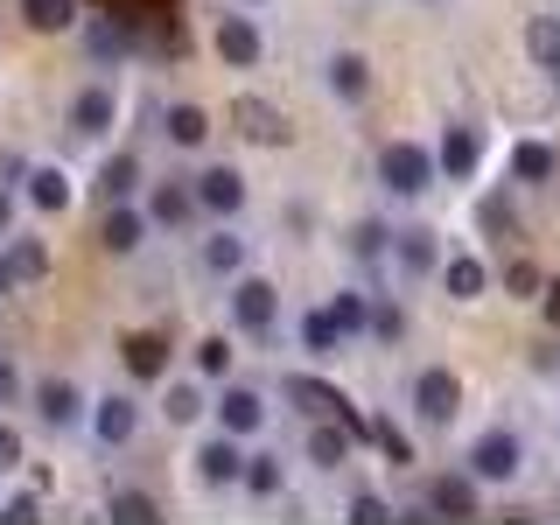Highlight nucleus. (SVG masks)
Wrapping results in <instances>:
<instances>
[{
    "mask_svg": "<svg viewBox=\"0 0 560 525\" xmlns=\"http://www.w3.org/2000/svg\"><path fill=\"white\" fill-rule=\"evenodd\" d=\"M385 245H393V232H385V224H358V253H364V259H378Z\"/></svg>",
    "mask_w": 560,
    "mask_h": 525,
    "instance_id": "obj_39",
    "label": "nucleus"
},
{
    "mask_svg": "<svg viewBox=\"0 0 560 525\" xmlns=\"http://www.w3.org/2000/svg\"><path fill=\"white\" fill-rule=\"evenodd\" d=\"M238 483L253 490V498H280V483H288V469H280V455H273V448H259V455H245Z\"/></svg>",
    "mask_w": 560,
    "mask_h": 525,
    "instance_id": "obj_16",
    "label": "nucleus"
},
{
    "mask_svg": "<svg viewBox=\"0 0 560 525\" xmlns=\"http://www.w3.org/2000/svg\"><path fill=\"white\" fill-rule=\"evenodd\" d=\"M8 224H14V197L0 189V238H8Z\"/></svg>",
    "mask_w": 560,
    "mask_h": 525,
    "instance_id": "obj_45",
    "label": "nucleus"
},
{
    "mask_svg": "<svg viewBox=\"0 0 560 525\" xmlns=\"http://www.w3.org/2000/svg\"><path fill=\"white\" fill-rule=\"evenodd\" d=\"M308 463H315V469H337V463H343V428L308 420Z\"/></svg>",
    "mask_w": 560,
    "mask_h": 525,
    "instance_id": "obj_25",
    "label": "nucleus"
},
{
    "mask_svg": "<svg viewBox=\"0 0 560 525\" xmlns=\"http://www.w3.org/2000/svg\"><path fill=\"white\" fill-rule=\"evenodd\" d=\"M162 127H168V140H175V148H203V140H210V119H203V105H168V119H162Z\"/></svg>",
    "mask_w": 560,
    "mask_h": 525,
    "instance_id": "obj_20",
    "label": "nucleus"
},
{
    "mask_svg": "<svg viewBox=\"0 0 560 525\" xmlns=\"http://www.w3.org/2000/svg\"><path fill=\"white\" fill-rule=\"evenodd\" d=\"M245 267V238L238 232H210L203 238V273H238Z\"/></svg>",
    "mask_w": 560,
    "mask_h": 525,
    "instance_id": "obj_22",
    "label": "nucleus"
},
{
    "mask_svg": "<svg viewBox=\"0 0 560 525\" xmlns=\"http://www.w3.org/2000/svg\"><path fill=\"white\" fill-rule=\"evenodd\" d=\"M455 407H463V385H455V372L428 364V372L413 378V413H420V420H434V428H448Z\"/></svg>",
    "mask_w": 560,
    "mask_h": 525,
    "instance_id": "obj_3",
    "label": "nucleus"
},
{
    "mask_svg": "<svg viewBox=\"0 0 560 525\" xmlns=\"http://www.w3.org/2000/svg\"><path fill=\"white\" fill-rule=\"evenodd\" d=\"M288 393H294V399H302V407H308L315 420H323V413H343V399H337V393H329V385H315V378H288Z\"/></svg>",
    "mask_w": 560,
    "mask_h": 525,
    "instance_id": "obj_32",
    "label": "nucleus"
},
{
    "mask_svg": "<svg viewBox=\"0 0 560 525\" xmlns=\"http://www.w3.org/2000/svg\"><path fill=\"white\" fill-rule=\"evenodd\" d=\"M448 294H455V302H477V294L490 288V267H483V259H448Z\"/></svg>",
    "mask_w": 560,
    "mask_h": 525,
    "instance_id": "obj_23",
    "label": "nucleus"
},
{
    "mask_svg": "<svg viewBox=\"0 0 560 525\" xmlns=\"http://www.w3.org/2000/svg\"><path fill=\"white\" fill-rule=\"evenodd\" d=\"M238 119H245V133H253V140H273V148L288 140V127H280V113H273V105H253V98H238Z\"/></svg>",
    "mask_w": 560,
    "mask_h": 525,
    "instance_id": "obj_28",
    "label": "nucleus"
},
{
    "mask_svg": "<svg viewBox=\"0 0 560 525\" xmlns=\"http://www.w3.org/2000/svg\"><path fill=\"white\" fill-rule=\"evenodd\" d=\"M218 57L238 63V70H253L259 57H267V35H259L253 14H218Z\"/></svg>",
    "mask_w": 560,
    "mask_h": 525,
    "instance_id": "obj_6",
    "label": "nucleus"
},
{
    "mask_svg": "<svg viewBox=\"0 0 560 525\" xmlns=\"http://www.w3.org/2000/svg\"><path fill=\"white\" fill-rule=\"evenodd\" d=\"M323 78H329V92H337L343 105L372 98V57H358V49H337V57L323 63Z\"/></svg>",
    "mask_w": 560,
    "mask_h": 525,
    "instance_id": "obj_9",
    "label": "nucleus"
},
{
    "mask_svg": "<svg viewBox=\"0 0 560 525\" xmlns=\"http://www.w3.org/2000/svg\"><path fill=\"white\" fill-rule=\"evenodd\" d=\"M14 469H22V434L0 420V477H14Z\"/></svg>",
    "mask_w": 560,
    "mask_h": 525,
    "instance_id": "obj_38",
    "label": "nucleus"
},
{
    "mask_svg": "<svg viewBox=\"0 0 560 525\" xmlns=\"http://www.w3.org/2000/svg\"><path fill=\"white\" fill-rule=\"evenodd\" d=\"M0 518H35V498H28V490H14V498H8V512H0Z\"/></svg>",
    "mask_w": 560,
    "mask_h": 525,
    "instance_id": "obj_44",
    "label": "nucleus"
},
{
    "mask_svg": "<svg viewBox=\"0 0 560 525\" xmlns=\"http://www.w3.org/2000/svg\"><path fill=\"white\" fill-rule=\"evenodd\" d=\"M119 43H127L119 22H92V49H98V57H119Z\"/></svg>",
    "mask_w": 560,
    "mask_h": 525,
    "instance_id": "obj_40",
    "label": "nucleus"
},
{
    "mask_svg": "<svg viewBox=\"0 0 560 525\" xmlns=\"http://www.w3.org/2000/svg\"><path fill=\"white\" fill-rule=\"evenodd\" d=\"M8 267H14V280H43V273H49V253H43L35 238H14V245H8Z\"/></svg>",
    "mask_w": 560,
    "mask_h": 525,
    "instance_id": "obj_31",
    "label": "nucleus"
},
{
    "mask_svg": "<svg viewBox=\"0 0 560 525\" xmlns=\"http://www.w3.org/2000/svg\"><path fill=\"white\" fill-rule=\"evenodd\" d=\"M434 175H442V162H434L420 140H393V148L378 154V183L393 189V197H428Z\"/></svg>",
    "mask_w": 560,
    "mask_h": 525,
    "instance_id": "obj_1",
    "label": "nucleus"
},
{
    "mask_svg": "<svg viewBox=\"0 0 560 525\" xmlns=\"http://www.w3.org/2000/svg\"><path fill=\"white\" fill-rule=\"evenodd\" d=\"M350 518H358V525H378V518H393V504H385L378 490H358V498H350Z\"/></svg>",
    "mask_w": 560,
    "mask_h": 525,
    "instance_id": "obj_36",
    "label": "nucleus"
},
{
    "mask_svg": "<svg viewBox=\"0 0 560 525\" xmlns=\"http://www.w3.org/2000/svg\"><path fill=\"white\" fill-rule=\"evenodd\" d=\"M189 210H197L189 183H154V197H148V224H189Z\"/></svg>",
    "mask_w": 560,
    "mask_h": 525,
    "instance_id": "obj_15",
    "label": "nucleus"
},
{
    "mask_svg": "<svg viewBox=\"0 0 560 525\" xmlns=\"http://www.w3.org/2000/svg\"><path fill=\"white\" fill-rule=\"evenodd\" d=\"M434 259H442V253H434L428 232H407V238H399V273H434Z\"/></svg>",
    "mask_w": 560,
    "mask_h": 525,
    "instance_id": "obj_30",
    "label": "nucleus"
},
{
    "mask_svg": "<svg viewBox=\"0 0 560 525\" xmlns=\"http://www.w3.org/2000/svg\"><path fill=\"white\" fill-rule=\"evenodd\" d=\"M428 504L442 518H469V512H477V483H469V469H463V477H434L428 483Z\"/></svg>",
    "mask_w": 560,
    "mask_h": 525,
    "instance_id": "obj_12",
    "label": "nucleus"
},
{
    "mask_svg": "<svg viewBox=\"0 0 560 525\" xmlns=\"http://www.w3.org/2000/svg\"><path fill=\"white\" fill-rule=\"evenodd\" d=\"M70 119H78V133H84V140H92V133H105V127H113V92H98V84H92V92H78V105H70Z\"/></svg>",
    "mask_w": 560,
    "mask_h": 525,
    "instance_id": "obj_21",
    "label": "nucleus"
},
{
    "mask_svg": "<svg viewBox=\"0 0 560 525\" xmlns=\"http://www.w3.org/2000/svg\"><path fill=\"white\" fill-rule=\"evenodd\" d=\"M232 323H238V329H253V337H267V329L280 323V294H273V280H238V288H232Z\"/></svg>",
    "mask_w": 560,
    "mask_h": 525,
    "instance_id": "obj_4",
    "label": "nucleus"
},
{
    "mask_svg": "<svg viewBox=\"0 0 560 525\" xmlns=\"http://www.w3.org/2000/svg\"><path fill=\"white\" fill-rule=\"evenodd\" d=\"M35 413H43V428H78V420H84V393L70 378H43V385H35Z\"/></svg>",
    "mask_w": 560,
    "mask_h": 525,
    "instance_id": "obj_10",
    "label": "nucleus"
},
{
    "mask_svg": "<svg viewBox=\"0 0 560 525\" xmlns=\"http://www.w3.org/2000/svg\"><path fill=\"white\" fill-rule=\"evenodd\" d=\"M504 288H512V294H533L539 288V267H525V259H518V267L504 273Z\"/></svg>",
    "mask_w": 560,
    "mask_h": 525,
    "instance_id": "obj_41",
    "label": "nucleus"
},
{
    "mask_svg": "<svg viewBox=\"0 0 560 525\" xmlns=\"http://www.w3.org/2000/svg\"><path fill=\"white\" fill-rule=\"evenodd\" d=\"M518 175H525V183H547V175H553V154L539 148V140H525V148H518Z\"/></svg>",
    "mask_w": 560,
    "mask_h": 525,
    "instance_id": "obj_35",
    "label": "nucleus"
},
{
    "mask_svg": "<svg viewBox=\"0 0 560 525\" xmlns=\"http://www.w3.org/2000/svg\"><path fill=\"white\" fill-rule=\"evenodd\" d=\"M127 372L154 385V378L168 372V343H162V337H127Z\"/></svg>",
    "mask_w": 560,
    "mask_h": 525,
    "instance_id": "obj_18",
    "label": "nucleus"
},
{
    "mask_svg": "<svg viewBox=\"0 0 560 525\" xmlns=\"http://www.w3.org/2000/svg\"><path fill=\"white\" fill-rule=\"evenodd\" d=\"M218 420H224V434H259V428H267V399H259L253 385H224Z\"/></svg>",
    "mask_w": 560,
    "mask_h": 525,
    "instance_id": "obj_11",
    "label": "nucleus"
},
{
    "mask_svg": "<svg viewBox=\"0 0 560 525\" xmlns=\"http://www.w3.org/2000/svg\"><path fill=\"white\" fill-rule=\"evenodd\" d=\"M14 288V267H8V253H0V294H8Z\"/></svg>",
    "mask_w": 560,
    "mask_h": 525,
    "instance_id": "obj_47",
    "label": "nucleus"
},
{
    "mask_svg": "<svg viewBox=\"0 0 560 525\" xmlns=\"http://www.w3.org/2000/svg\"><path fill=\"white\" fill-rule=\"evenodd\" d=\"M224 372H232V343H224V337H203L197 343V378H224Z\"/></svg>",
    "mask_w": 560,
    "mask_h": 525,
    "instance_id": "obj_34",
    "label": "nucleus"
},
{
    "mask_svg": "<svg viewBox=\"0 0 560 525\" xmlns=\"http://www.w3.org/2000/svg\"><path fill=\"white\" fill-rule=\"evenodd\" d=\"M469 483H512L518 477V442L504 428H490V434H477V442H469Z\"/></svg>",
    "mask_w": 560,
    "mask_h": 525,
    "instance_id": "obj_2",
    "label": "nucleus"
},
{
    "mask_svg": "<svg viewBox=\"0 0 560 525\" xmlns=\"http://www.w3.org/2000/svg\"><path fill=\"white\" fill-rule=\"evenodd\" d=\"M133 183H140V162H133V154H119V162H105V175H98V197L127 203V197H133Z\"/></svg>",
    "mask_w": 560,
    "mask_h": 525,
    "instance_id": "obj_27",
    "label": "nucleus"
},
{
    "mask_svg": "<svg viewBox=\"0 0 560 525\" xmlns=\"http://www.w3.org/2000/svg\"><path fill=\"white\" fill-rule=\"evenodd\" d=\"M70 14H78V0H22V22H28V28H43V35L70 28Z\"/></svg>",
    "mask_w": 560,
    "mask_h": 525,
    "instance_id": "obj_26",
    "label": "nucleus"
},
{
    "mask_svg": "<svg viewBox=\"0 0 560 525\" xmlns=\"http://www.w3.org/2000/svg\"><path fill=\"white\" fill-rule=\"evenodd\" d=\"M113 518H127V525L154 518V498H140V490H119V498H113Z\"/></svg>",
    "mask_w": 560,
    "mask_h": 525,
    "instance_id": "obj_37",
    "label": "nucleus"
},
{
    "mask_svg": "<svg viewBox=\"0 0 560 525\" xmlns=\"http://www.w3.org/2000/svg\"><path fill=\"white\" fill-rule=\"evenodd\" d=\"M14 393H22V372H14V364L0 358V407H14Z\"/></svg>",
    "mask_w": 560,
    "mask_h": 525,
    "instance_id": "obj_42",
    "label": "nucleus"
},
{
    "mask_svg": "<svg viewBox=\"0 0 560 525\" xmlns=\"http://www.w3.org/2000/svg\"><path fill=\"white\" fill-rule=\"evenodd\" d=\"M189 197H197V210H210V218H232V210H245V175L238 168H203L197 183H189Z\"/></svg>",
    "mask_w": 560,
    "mask_h": 525,
    "instance_id": "obj_7",
    "label": "nucleus"
},
{
    "mask_svg": "<svg viewBox=\"0 0 560 525\" xmlns=\"http://www.w3.org/2000/svg\"><path fill=\"white\" fill-rule=\"evenodd\" d=\"M189 469H197V483L203 490H224V483H238V469H245V455H238V434H210V442L189 455Z\"/></svg>",
    "mask_w": 560,
    "mask_h": 525,
    "instance_id": "obj_5",
    "label": "nucleus"
},
{
    "mask_svg": "<svg viewBox=\"0 0 560 525\" xmlns=\"http://www.w3.org/2000/svg\"><path fill=\"white\" fill-rule=\"evenodd\" d=\"M162 413L175 420V428H189V420H203V385H168Z\"/></svg>",
    "mask_w": 560,
    "mask_h": 525,
    "instance_id": "obj_29",
    "label": "nucleus"
},
{
    "mask_svg": "<svg viewBox=\"0 0 560 525\" xmlns=\"http://www.w3.org/2000/svg\"><path fill=\"white\" fill-rule=\"evenodd\" d=\"M302 343L315 350V358H329V350L343 343V323H337L329 308H308V315H302Z\"/></svg>",
    "mask_w": 560,
    "mask_h": 525,
    "instance_id": "obj_24",
    "label": "nucleus"
},
{
    "mask_svg": "<svg viewBox=\"0 0 560 525\" xmlns=\"http://www.w3.org/2000/svg\"><path fill=\"white\" fill-rule=\"evenodd\" d=\"M547 315H553V323H560V280H553V288H547Z\"/></svg>",
    "mask_w": 560,
    "mask_h": 525,
    "instance_id": "obj_46",
    "label": "nucleus"
},
{
    "mask_svg": "<svg viewBox=\"0 0 560 525\" xmlns=\"http://www.w3.org/2000/svg\"><path fill=\"white\" fill-rule=\"evenodd\" d=\"M525 49H533V63L547 70V78H560V22L553 14H539V22L525 28Z\"/></svg>",
    "mask_w": 560,
    "mask_h": 525,
    "instance_id": "obj_19",
    "label": "nucleus"
},
{
    "mask_svg": "<svg viewBox=\"0 0 560 525\" xmlns=\"http://www.w3.org/2000/svg\"><path fill=\"white\" fill-rule=\"evenodd\" d=\"M28 203L35 210H70V175L63 168H28Z\"/></svg>",
    "mask_w": 560,
    "mask_h": 525,
    "instance_id": "obj_17",
    "label": "nucleus"
},
{
    "mask_svg": "<svg viewBox=\"0 0 560 525\" xmlns=\"http://www.w3.org/2000/svg\"><path fill=\"white\" fill-rule=\"evenodd\" d=\"M477 162H483V140H477V127H448V140H442V175H477Z\"/></svg>",
    "mask_w": 560,
    "mask_h": 525,
    "instance_id": "obj_13",
    "label": "nucleus"
},
{
    "mask_svg": "<svg viewBox=\"0 0 560 525\" xmlns=\"http://www.w3.org/2000/svg\"><path fill=\"white\" fill-rule=\"evenodd\" d=\"M140 238H148V210H133V203H119L113 218H105V232H98L105 253H133Z\"/></svg>",
    "mask_w": 560,
    "mask_h": 525,
    "instance_id": "obj_14",
    "label": "nucleus"
},
{
    "mask_svg": "<svg viewBox=\"0 0 560 525\" xmlns=\"http://www.w3.org/2000/svg\"><path fill=\"white\" fill-rule=\"evenodd\" d=\"M92 434H98L105 448H127L133 434H140V407H133L127 393H105L98 407H92Z\"/></svg>",
    "mask_w": 560,
    "mask_h": 525,
    "instance_id": "obj_8",
    "label": "nucleus"
},
{
    "mask_svg": "<svg viewBox=\"0 0 560 525\" xmlns=\"http://www.w3.org/2000/svg\"><path fill=\"white\" fill-rule=\"evenodd\" d=\"M329 315H337V323H343V337H358V329H372V302H364V294H337V308H329Z\"/></svg>",
    "mask_w": 560,
    "mask_h": 525,
    "instance_id": "obj_33",
    "label": "nucleus"
},
{
    "mask_svg": "<svg viewBox=\"0 0 560 525\" xmlns=\"http://www.w3.org/2000/svg\"><path fill=\"white\" fill-rule=\"evenodd\" d=\"M372 329L378 337H399V308H372Z\"/></svg>",
    "mask_w": 560,
    "mask_h": 525,
    "instance_id": "obj_43",
    "label": "nucleus"
}]
</instances>
